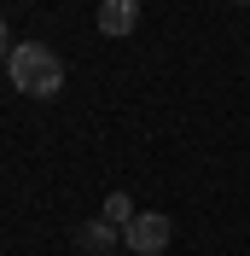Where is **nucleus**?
<instances>
[{"mask_svg":"<svg viewBox=\"0 0 250 256\" xmlns=\"http://www.w3.org/2000/svg\"><path fill=\"white\" fill-rule=\"evenodd\" d=\"M6 76H12L18 94H35V99H52L64 88V58L47 47V41H18L12 58H6Z\"/></svg>","mask_w":250,"mask_h":256,"instance_id":"f257e3e1","label":"nucleus"},{"mask_svg":"<svg viewBox=\"0 0 250 256\" xmlns=\"http://www.w3.org/2000/svg\"><path fill=\"white\" fill-rule=\"evenodd\" d=\"M238 6H250V0H238Z\"/></svg>","mask_w":250,"mask_h":256,"instance_id":"0eeeda50","label":"nucleus"},{"mask_svg":"<svg viewBox=\"0 0 250 256\" xmlns=\"http://www.w3.org/2000/svg\"><path fill=\"white\" fill-rule=\"evenodd\" d=\"M116 244H122V227H110L105 216L88 222V227H76V250H82V256H110Z\"/></svg>","mask_w":250,"mask_h":256,"instance_id":"7ed1b4c3","label":"nucleus"},{"mask_svg":"<svg viewBox=\"0 0 250 256\" xmlns=\"http://www.w3.org/2000/svg\"><path fill=\"white\" fill-rule=\"evenodd\" d=\"M134 216H140V210H134L128 192H110V198H105V222H110V227H128Z\"/></svg>","mask_w":250,"mask_h":256,"instance_id":"39448f33","label":"nucleus"},{"mask_svg":"<svg viewBox=\"0 0 250 256\" xmlns=\"http://www.w3.org/2000/svg\"><path fill=\"white\" fill-rule=\"evenodd\" d=\"M12 58V35H6V24H0V64Z\"/></svg>","mask_w":250,"mask_h":256,"instance_id":"423d86ee","label":"nucleus"},{"mask_svg":"<svg viewBox=\"0 0 250 256\" xmlns=\"http://www.w3.org/2000/svg\"><path fill=\"white\" fill-rule=\"evenodd\" d=\"M169 239H174V227H169V216H157V210H140V216L122 227V250H134V256H163Z\"/></svg>","mask_w":250,"mask_h":256,"instance_id":"f03ea898","label":"nucleus"},{"mask_svg":"<svg viewBox=\"0 0 250 256\" xmlns=\"http://www.w3.org/2000/svg\"><path fill=\"white\" fill-rule=\"evenodd\" d=\"M140 0H99V35H134Z\"/></svg>","mask_w":250,"mask_h":256,"instance_id":"20e7f679","label":"nucleus"}]
</instances>
